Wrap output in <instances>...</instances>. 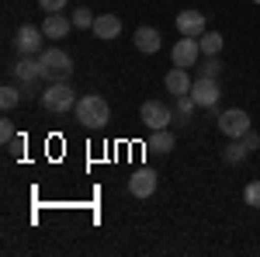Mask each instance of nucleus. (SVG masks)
I'll return each instance as SVG.
<instances>
[{"label":"nucleus","instance_id":"f257e3e1","mask_svg":"<svg viewBox=\"0 0 260 257\" xmlns=\"http://www.w3.org/2000/svg\"><path fill=\"white\" fill-rule=\"evenodd\" d=\"M77 122L83 129H104L111 122V104L104 98H98V94H83L77 101Z\"/></svg>","mask_w":260,"mask_h":257},{"label":"nucleus","instance_id":"f03ea898","mask_svg":"<svg viewBox=\"0 0 260 257\" xmlns=\"http://www.w3.org/2000/svg\"><path fill=\"white\" fill-rule=\"evenodd\" d=\"M73 104H77V91L70 87V80H56V83H49V87L42 91V108L52 111V115L70 111Z\"/></svg>","mask_w":260,"mask_h":257},{"label":"nucleus","instance_id":"7ed1b4c3","mask_svg":"<svg viewBox=\"0 0 260 257\" xmlns=\"http://www.w3.org/2000/svg\"><path fill=\"white\" fill-rule=\"evenodd\" d=\"M42 70H45V80L56 83V80H70L73 77V60L66 49H42Z\"/></svg>","mask_w":260,"mask_h":257},{"label":"nucleus","instance_id":"20e7f679","mask_svg":"<svg viewBox=\"0 0 260 257\" xmlns=\"http://www.w3.org/2000/svg\"><path fill=\"white\" fill-rule=\"evenodd\" d=\"M14 49H18V56H42L45 32L35 28V24H21L18 32H14Z\"/></svg>","mask_w":260,"mask_h":257},{"label":"nucleus","instance_id":"39448f33","mask_svg":"<svg viewBox=\"0 0 260 257\" xmlns=\"http://www.w3.org/2000/svg\"><path fill=\"white\" fill-rule=\"evenodd\" d=\"M139 119H142V125L146 129H170L174 125V108L170 104H163V101H146L139 108Z\"/></svg>","mask_w":260,"mask_h":257},{"label":"nucleus","instance_id":"423d86ee","mask_svg":"<svg viewBox=\"0 0 260 257\" xmlns=\"http://www.w3.org/2000/svg\"><path fill=\"white\" fill-rule=\"evenodd\" d=\"M219 132L229 139H240L250 132V115L243 111V108H225L219 115Z\"/></svg>","mask_w":260,"mask_h":257},{"label":"nucleus","instance_id":"0eeeda50","mask_svg":"<svg viewBox=\"0 0 260 257\" xmlns=\"http://www.w3.org/2000/svg\"><path fill=\"white\" fill-rule=\"evenodd\" d=\"M14 77L21 80V87H35V83H42L45 80V70H42V60L39 56H21L18 63H14Z\"/></svg>","mask_w":260,"mask_h":257},{"label":"nucleus","instance_id":"6e6552de","mask_svg":"<svg viewBox=\"0 0 260 257\" xmlns=\"http://www.w3.org/2000/svg\"><path fill=\"white\" fill-rule=\"evenodd\" d=\"M191 98L198 101V108H215L222 98L219 91V80L212 77H194V83H191Z\"/></svg>","mask_w":260,"mask_h":257},{"label":"nucleus","instance_id":"1a4fd4ad","mask_svg":"<svg viewBox=\"0 0 260 257\" xmlns=\"http://www.w3.org/2000/svg\"><path fill=\"white\" fill-rule=\"evenodd\" d=\"M201 56V42L198 39H187V35H180L177 45L170 49V60H174V66H184V70H191L194 63H198Z\"/></svg>","mask_w":260,"mask_h":257},{"label":"nucleus","instance_id":"9d476101","mask_svg":"<svg viewBox=\"0 0 260 257\" xmlns=\"http://www.w3.org/2000/svg\"><path fill=\"white\" fill-rule=\"evenodd\" d=\"M156 170H149V167H139L132 178H128V191H132V198H149L153 191H156Z\"/></svg>","mask_w":260,"mask_h":257},{"label":"nucleus","instance_id":"9b49d317","mask_svg":"<svg viewBox=\"0 0 260 257\" xmlns=\"http://www.w3.org/2000/svg\"><path fill=\"white\" fill-rule=\"evenodd\" d=\"M177 32L187 35V39H201V35L208 32V28H205V14H201V11H191V7L180 11L177 14Z\"/></svg>","mask_w":260,"mask_h":257},{"label":"nucleus","instance_id":"f8f14e48","mask_svg":"<svg viewBox=\"0 0 260 257\" xmlns=\"http://www.w3.org/2000/svg\"><path fill=\"white\" fill-rule=\"evenodd\" d=\"M132 42H136V49H139V52H146V56H153V52H160L163 35L156 32V28L142 24V28H136V35H132Z\"/></svg>","mask_w":260,"mask_h":257},{"label":"nucleus","instance_id":"ddd939ff","mask_svg":"<svg viewBox=\"0 0 260 257\" xmlns=\"http://www.w3.org/2000/svg\"><path fill=\"white\" fill-rule=\"evenodd\" d=\"M90 32H94L98 39H104V42L118 39V35H121V18H118V14H98V21H94Z\"/></svg>","mask_w":260,"mask_h":257},{"label":"nucleus","instance_id":"4468645a","mask_svg":"<svg viewBox=\"0 0 260 257\" xmlns=\"http://www.w3.org/2000/svg\"><path fill=\"white\" fill-rule=\"evenodd\" d=\"M163 83H167V91L177 98V94H191V83H194V80H191V70L174 66V70L167 73V80H163Z\"/></svg>","mask_w":260,"mask_h":257},{"label":"nucleus","instance_id":"2eb2a0df","mask_svg":"<svg viewBox=\"0 0 260 257\" xmlns=\"http://www.w3.org/2000/svg\"><path fill=\"white\" fill-rule=\"evenodd\" d=\"M70 28H73V18H62L59 11H56V14H45V24H42L45 39H66Z\"/></svg>","mask_w":260,"mask_h":257},{"label":"nucleus","instance_id":"dca6fc26","mask_svg":"<svg viewBox=\"0 0 260 257\" xmlns=\"http://www.w3.org/2000/svg\"><path fill=\"white\" fill-rule=\"evenodd\" d=\"M174 146H177V139H174L170 129H156V132L149 136V142H146V150H153V153H160V157H167Z\"/></svg>","mask_w":260,"mask_h":257},{"label":"nucleus","instance_id":"f3484780","mask_svg":"<svg viewBox=\"0 0 260 257\" xmlns=\"http://www.w3.org/2000/svg\"><path fill=\"white\" fill-rule=\"evenodd\" d=\"M194 108H198V101L191 98V94H177V104H174V125H187L191 115H194Z\"/></svg>","mask_w":260,"mask_h":257},{"label":"nucleus","instance_id":"a211bd4d","mask_svg":"<svg viewBox=\"0 0 260 257\" xmlns=\"http://www.w3.org/2000/svg\"><path fill=\"white\" fill-rule=\"evenodd\" d=\"M246 157H250V146L243 142V136L222 146V160H225V163H240V160H246Z\"/></svg>","mask_w":260,"mask_h":257},{"label":"nucleus","instance_id":"6ab92c4d","mask_svg":"<svg viewBox=\"0 0 260 257\" xmlns=\"http://www.w3.org/2000/svg\"><path fill=\"white\" fill-rule=\"evenodd\" d=\"M198 42H201V56H219L222 45H225V39H222L219 32H205Z\"/></svg>","mask_w":260,"mask_h":257},{"label":"nucleus","instance_id":"aec40b11","mask_svg":"<svg viewBox=\"0 0 260 257\" xmlns=\"http://www.w3.org/2000/svg\"><path fill=\"white\" fill-rule=\"evenodd\" d=\"M21 101H24V94H21V91L14 87V83H7V87L0 91V108H4V111H11V108H18Z\"/></svg>","mask_w":260,"mask_h":257},{"label":"nucleus","instance_id":"412c9836","mask_svg":"<svg viewBox=\"0 0 260 257\" xmlns=\"http://www.w3.org/2000/svg\"><path fill=\"white\" fill-rule=\"evenodd\" d=\"M222 73V60L219 56H205V63L198 66V77H212V80H219Z\"/></svg>","mask_w":260,"mask_h":257},{"label":"nucleus","instance_id":"4be33fe9","mask_svg":"<svg viewBox=\"0 0 260 257\" xmlns=\"http://www.w3.org/2000/svg\"><path fill=\"white\" fill-rule=\"evenodd\" d=\"M94 14H90V7H77L73 11V28H94Z\"/></svg>","mask_w":260,"mask_h":257},{"label":"nucleus","instance_id":"5701e85b","mask_svg":"<svg viewBox=\"0 0 260 257\" xmlns=\"http://www.w3.org/2000/svg\"><path fill=\"white\" fill-rule=\"evenodd\" d=\"M243 202H246L250 209H260V181H250V184L243 188Z\"/></svg>","mask_w":260,"mask_h":257},{"label":"nucleus","instance_id":"b1692460","mask_svg":"<svg viewBox=\"0 0 260 257\" xmlns=\"http://www.w3.org/2000/svg\"><path fill=\"white\" fill-rule=\"evenodd\" d=\"M18 136V129H14V122H0V142H4V146H7V142H11V139Z\"/></svg>","mask_w":260,"mask_h":257},{"label":"nucleus","instance_id":"393cba45","mask_svg":"<svg viewBox=\"0 0 260 257\" xmlns=\"http://www.w3.org/2000/svg\"><path fill=\"white\" fill-rule=\"evenodd\" d=\"M39 7L45 11V14H56V11L66 7V0H39Z\"/></svg>","mask_w":260,"mask_h":257},{"label":"nucleus","instance_id":"a878e982","mask_svg":"<svg viewBox=\"0 0 260 257\" xmlns=\"http://www.w3.org/2000/svg\"><path fill=\"white\" fill-rule=\"evenodd\" d=\"M243 142L250 146V153H253V150H260V136H257V132H253V129H250V132L243 136Z\"/></svg>","mask_w":260,"mask_h":257},{"label":"nucleus","instance_id":"bb28decb","mask_svg":"<svg viewBox=\"0 0 260 257\" xmlns=\"http://www.w3.org/2000/svg\"><path fill=\"white\" fill-rule=\"evenodd\" d=\"M7 150H11L14 157H21V150H24V136H14L11 142H7Z\"/></svg>","mask_w":260,"mask_h":257},{"label":"nucleus","instance_id":"cd10ccee","mask_svg":"<svg viewBox=\"0 0 260 257\" xmlns=\"http://www.w3.org/2000/svg\"><path fill=\"white\" fill-rule=\"evenodd\" d=\"M253 4H260V0H253Z\"/></svg>","mask_w":260,"mask_h":257}]
</instances>
